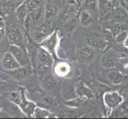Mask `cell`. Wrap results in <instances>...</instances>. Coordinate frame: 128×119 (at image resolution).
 Returning <instances> with one entry per match:
<instances>
[{
	"label": "cell",
	"instance_id": "cell-15",
	"mask_svg": "<svg viewBox=\"0 0 128 119\" xmlns=\"http://www.w3.org/2000/svg\"><path fill=\"white\" fill-rule=\"evenodd\" d=\"M58 9L57 6L54 4L48 3L45 7V12H44V18L46 21H50L57 14Z\"/></svg>",
	"mask_w": 128,
	"mask_h": 119
},
{
	"label": "cell",
	"instance_id": "cell-31",
	"mask_svg": "<svg viewBox=\"0 0 128 119\" xmlns=\"http://www.w3.org/2000/svg\"><path fill=\"white\" fill-rule=\"evenodd\" d=\"M10 0H0V2H8Z\"/></svg>",
	"mask_w": 128,
	"mask_h": 119
},
{
	"label": "cell",
	"instance_id": "cell-32",
	"mask_svg": "<svg viewBox=\"0 0 128 119\" xmlns=\"http://www.w3.org/2000/svg\"><path fill=\"white\" fill-rule=\"evenodd\" d=\"M108 1H110V2H113V1H116V0H108Z\"/></svg>",
	"mask_w": 128,
	"mask_h": 119
},
{
	"label": "cell",
	"instance_id": "cell-11",
	"mask_svg": "<svg viewBox=\"0 0 128 119\" xmlns=\"http://www.w3.org/2000/svg\"><path fill=\"white\" fill-rule=\"evenodd\" d=\"M122 101V98L117 93H107L104 96V102L106 105L110 107H114L118 105Z\"/></svg>",
	"mask_w": 128,
	"mask_h": 119
},
{
	"label": "cell",
	"instance_id": "cell-29",
	"mask_svg": "<svg viewBox=\"0 0 128 119\" xmlns=\"http://www.w3.org/2000/svg\"><path fill=\"white\" fill-rule=\"evenodd\" d=\"M124 44H125V45L128 48V36L126 37V40L124 41Z\"/></svg>",
	"mask_w": 128,
	"mask_h": 119
},
{
	"label": "cell",
	"instance_id": "cell-33",
	"mask_svg": "<svg viewBox=\"0 0 128 119\" xmlns=\"http://www.w3.org/2000/svg\"><path fill=\"white\" fill-rule=\"evenodd\" d=\"M126 3L128 4V0H126Z\"/></svg>",
	"mask_w": 128,
	"mask_h": 119
},
{
	"label": "cell",
	"instance_id": "cell-25",
	"mask_svg": "<svg viewBox=\"0 0 128 119\" xmlns=\"http://www.w3.org/2000/svg\"><path fill=\"white\" fill-rule=\"evenodd\" d=\"M127 36H128L127 32H122L120 34L117 35V37L116 38V41L118 43H122V42H124V41L126 40Z\"/></svg>",
	"mask_w": 128,
	"mask_h": 119
},
{
	"label": "cell",
	"instance_id": "cell-26",
	"mask_svg": "<svg viewBox=\"0 0 128 119\" xmlns=\"http://www.w3.org/2000/svg\"><path fill=\"white\" fill-rule=\"evenodd\" d=\"M52 103V98L51 96H46L42 100V103H43L45 106H50Z\"/></svg>",
	"mask_w": 128,
	"mask_h": 119
},
{
	"label": "cell",
	"instance_id": "cell-17",
	"mask_svg": "<svg viewBox=\"0 0 128 119\" xmlns=\"http://www.w3.org/2000/svg\"><path fill=\"white\" fill-rule=\"evenodd\" d=\"M80 21L83 26L88 27V26H89L93 22V18H92L90 13H88L87 10H84L80 14Z\"/></svg>",
	"mask_w": 128,
	"mask_h": 119
},
{
	"label": "cell",
	"instance_id": "cell-19",
	"mask_svg": "<svg viewBox=\"0 0 128 119\" xmlns=\"http://www.w3.org/2000/svg\"><path fill=\"white\" fill-rule=\"evenodd\" d=\"M28 10L30 11L34 9L38 8L39 6H42L43 0H26L25 1Z\"/></svg>",
	"mask_w": 128,
	"mask_h": 119
},
{
	"label": "cell",
	"instance_id": "cell-28",
	"mask_svg": "<svg viewBox=\"0 0 128 119\" xmlns=\"http://www.w3.org/2000/svg\"><path fill=\"white\" fill-rule=\"evenodd\" d=\"M4 85H5V83H4L2 79H0V88H2Z\"/></svg>",
	"mask_w": 128,
	"mask_h": 119
},
{
	"label": "cell",
	"instance_id": "cell-21",
	"mask_svg": "<svg viewBox=\"0 0 128 119\" xmlns=\"http://www.w3.org/2000/svg\"><path fill=\"white\" fill-rule=\"evenodd\" d=\"M108 77L111 82L112 83H114V84L120 83L122 81V76L118 72H111L108 75Z\"/></svg>",
	"mask_w": 128,
	"mask_h": 119
},
{
	"label": "cell",
	"instance_id": "cell-3",
	"mask_svg": "<svg viewBox=\"0 0 128 119\" xmlns=\"http://www.w3.org/2000/svg\"><path fill=\"white\" fill-rule=\"evenodd\" d=\"M52 64H54V56L45 48L39 46L36 61V65H38V69L41 71H46L50 69Z\"/></svg>",
	"mask_w": 128,
	"mask_h": 119
},
{
	"label": "cell",
	"instance_id": "cell-18",
	"mask_svg": "<svg viewBox=\"0 0 128 119\" xmlns=\"http://www.w3.org/2000/svg\"><path fill=\"white\" fill-rule=\"evenodd\" d=\"M99 6H100V10L101 11V14H103L104 15L107 14L112 9V4L108 0H100Z\"/></svg>",
	"mask_w": 128,
	"mask_h": 119
},
{
	"label": "cell",
	"instance_id": "cell-8",
	"mask_svg": "<svg viewBox=\"0 0 128 119\" xmlns=\"http://www.w3.org/2000/svg\"><path fill=\"white\" fill-rule=\"evenodd\" d=\"M26 51L29 56L30 64L34 68L36 67V61H37V56H38V52L39 48V44L36 42L30 36L26 37Z\"/></svg>",
	"mask_w": 128,
	"mask_h": 119
},
{
	"label": "cell",
	"instance_id": "cell-6",
	"mask_svg": "<svg viewBox=\"0 0 128 119\" xmlns=\"http://www.w3.org/2000/svg\"><path fill=\"white\" fill-rule=\"evenodd\" d=\"M33 72L34 68L31 64H28L26 66H20L19 68L12 70V71H7L6 72L15 80L22 81L31 76Z\"/></svg>",
	"mask_w": 128,
	"mask_h": 119
},
{
	"label": "cell",
	"instance_id": "cell-22",
	"mask_svg": "<svg viewBox=\"0 0 128 119\" xmlns=\"http://www.w3.org/2000/svg\"><path fill=\"white\" fill-rule=\"evenodd\" d=\"M88 41L89 44V46L95 47L97 48H101L105 45V42L100 39H90Z\"/></svg>",
	"mask_w": 128,
	"mask_h": 119
},
{
	"label": "cell",
	"instance_id": "cell-16",
	"mask_svg": "<svg viewBox=\"0 0 128 119\" xmlns=\"http://www.w3.org/2000/svg\"><path fill=\"white\" fill-rule=\"evenodd\" d=\"M51 116V113L50 111L46 108H42V107H36L34 110V111L33 113V116L32 118H50Z\"/></svg>",
	"mask_w": 128,
	"mask_h": 119
},
{
	"label": "cell",
	"instance_id": "cell-10",
	"mask_svg": "<svg viewBox=\"0 0 128 119\" xmlns=\"http://www.w3.org/2000/svg\"><path fill=\"white\" fill-rule=\"evenodd\" d=\"M71 72V67L68 63L60 61L58 62L54 67V73L59 78H65L69 76Z\"/></svg>",
	"mask_w": 128,
	"mask_h": 119
},
{
	"label": "cell",
	"instance_id": "cell-14",
	"mask_svg": "<svg viewBox=\"0 0 128 119\" xmlns=\"http://www.w3.org/2000/svg\"><path fill=\"white\" fill-rule=\"evenodd\" d=\"M28 12H29V10H28L27 6H26V4L25 2L19 4L18 6L16 8V10H15L16 17L20 23L24 24V21H25L26 16H27Z\"/></svg>",
	"mask_w": 128,
	"mask_h": 119
},
{
	"label": "cell",
	"instance_id": "cell-30",
	"mask_svg": "<svg viewBox=\"0 0 128 119\" xmlns=\"http://www.w3.org/2000/svg\"><path fill=\"white\" fill-rule=\"evenodd\" d=\"M18 2V4H21V3H22V2H24L26 0H17Z\"/></svg>",
	"mask_w": 128,
	"mask_h": 119
},
{
	"label": "cell",
	"instance_id": "cell-13",
	"mask_svg": "<svg viewBox=\"0 0 128 119\" xmlns=\"http://www.w3.org/2000/svg\"><path fill=\"white\" fill-rule=\"evenodd\" d=\"M42 86L43 87L44 89L46 90H48V91H51L52 89H54V87H56V80L55 79L52 77L50 75H43L42 76Z\"/></svg>",
	"mask_w": 128,
	"mask_h": 119
},
{
	"label": "cell",
	"instance_id": "cell-7",
	"mask_svg": "<svg viewBox=\"0 0 128 119\" xmlns=\"http://www.w3.org/2000/svg\"><path fill=\"white\" fill-rule=\"evenodd\" d=\"M20 94H21V99L18 106L19 109L24 113V114L26 117L32 118L33 113L35 108L37 107V105L26 98L24 89L20 90Z\"/></svg>",
	"mask_w": 128,
	"mask_h": 119
},
{
	"label": "cell",
	"instance_id": "cell-23",
	"mask_svg": "<svg viewBox=\"0 0 128 119\" xmlns=\"http://www.w3.org/2000/svg\"><path fill=\"white\" fill-rule=\"evenodd\" d=\"M96 0H84V4H83V6L86 10H94L96 8Z\"/></svg>",
	"mask_w": 128,
	"mask_h": 119
},
{
	"label": "cell",
	"instance_id": "cell-4",
	"mask_svg": "<svg viewBox=\"0 0 128 119\" xmlns=\"http://www.w3.org/2000/svg\"><path fill=\"white\" fill-rule=\"evenodd\" d=\"M8 51L16 59L20 66H26L28 64H30L29 56L26 47L18 45H12L11 44L10 47H9Z\"/></svg>",
	"mask_w": 128,
	"mask_h": 119
},
{
	"label": "cell",
	"instance_id": "cell-2",
	"mask_svg": "<svg viewBox=\"0 0 128 119\" xmlns=\"http://www.w3.org/2000/svg\"><path fill=\"white\" fill-rule=\"evenodd\" d=\"M5 35L12 45L24 46V36L21 29L14 24L5 26Z\"/></svg>",
	"mask_w": 128,
	"mask_h": 119
},
{
	"label": "cell",
	"instance_id": "cell-20",
	"mask_svg": "<svg viewBox=\"0 0 128 119\" xmlns=\"http://www.w3.org/2000/svg\"><path fill=\"white\" fill-rule=\"evenodd\" d=\"M8 99H10L13 103H14L16 105H18L20 99H21V94H20V91H12L10 93L7 94Z\"/></svg>",
	"mask_w": 128,
	"mask_h": 119
},
{
	"label": "cell",
	"instance_id": "cell-9",
	"mask_svg": "<svg viewBox=\"0 0 128 119\" xmlns=\"http://www.w3.org/2000/svg\"><path fill=\"white\" fill-rule=\"evenodd\" d=\"M2 67L5 71H12L20 67V64L16 60L10 52H6L2 58Z\"/></svg>",
	"mask_w": 128,
	"mask_h": 119
},
{
	"label": "cell",
	"instance_id": "cell-24",
	"mask_svg": "<svg viewBox=\"0 0 128 119\" xmlns=\"http://www.w3.org/2000/svg\"><path fill=\"white\" fill-rule=\"evenodd\" d=\"M10 10V7L7 4V2H0V16L4 17V16L7 15L8 12Z\"/></svg>",
	"mask_w": 128,
	"mask_h": 119
},
{
	"label": "cell",
	"instance_id": "cell-5",
	"mask_svg": "<svg viewBox=\"0 0 128 119\" xmlns=\"http://www.w3.org/2000/svg\"><path fill=\"white\" fill-rule=\"evenodd\" d=\"M52 27V24L48 21H46L45 23L40 24L39 25H38L37 27L33 29L31 37L35 41L39 44L44 38H46L48 35H50L51 33L54 32L51 29Z\"/></svg>",
	"mask_w": 128,
	"mask_h": 119
},
{
	"label": "cell",
	"instance_id": "cell-27",
	"mask_svg": "<svg viewBox=\"0 0 128 119\" xmlns=\"http://www.w3.org/2000/svg\"><path fill=\"white\" fill-rule=\"evenodd\" d=\"M4 33H5V29H0V41H2Z\"/></svg>",
	"mask_w": 128,
	"mask_h": 119
},
{
	"label": "cell",
	"instance_id": "cell-12",
	"mask_svg": "<svg viewBox=\"0 0 128 119\" xmlns=\"http://www.w3.org/2000/svg\"><path fill=\"white\" fill-rule=\"evenodd\" d=\"M80 58L86 62H90L94 59L96 56L95 52L91 46H84L80 48V52H79Z\"/></svg>",
	"mask_w": 128,
	"mask_h": 119
},
{
	"label": "cell",
	"instance_id": "cell-1",
	"mask_svg": "<svg viewBox=\"0 0 128 119\" xmlns=\"http://www.w3.org/2000/svg\"><path fill=\"white\" fill-rule=\"evenodd\" d=\"M60 45V38H59V31L54 30L50 35L44 38L39 43V46L45 48L50 53L54 56V58H58L57 56V49Z\"/></svg>",
	"mask_w": 128,
	"mask_h": 119
}]
</instances>
